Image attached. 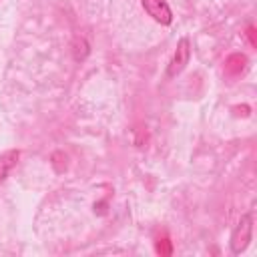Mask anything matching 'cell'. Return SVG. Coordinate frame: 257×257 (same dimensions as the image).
Wrapping results in <instances>:
<instances>
[{"label":"cell","mask_w":257,"mask_h":257,"mask_svg":"<svg viewBox=\"0 0 257 257\" xmlns=\"http://www.w3.org/2000/svg\"><path fill=\"white\" fill-rule=\"evenodd\" d=\"M251 241H253V215L245 213V215H241V219L237 221V225L231 233V239H229L231 253L241 255L243 251H247Z\"/></svg>","instance_id":"obj_1"},{"label":"cell","mask_w":257,"mask_h":257,"mask_svg":"<svg viewBox=\"0 0 257 257\" xmlns=\"http://www.w3.org/2000/svg\"><path fill=\"white\" fill-rule=\"evenodd\" d=\"M189 60H191V42H189V38L183 36L177 42V48L167 64V78H175L177 74H181L185 70V66L189 64Z\"/></svg>","instance_id":"obj_2"},{"label":"cell","mask_w":257,"mask_h":257,"mask_svg":"<svg viewBox=\"0 0 257 257\" xmlns=\"http://www.w3.org/2000/svg\"><path fill=\"white\" fill-rule=\"evenodd\" d=\"M141 6L155 22L163 26H169L173 22V10L167 4V0H141Z\"/></svg>","instance_id":"obj_3"},{"label":"cell","mask_w":257,"mask_h":257,"mask_svg":"<svg viewBox=\"0 0 257 257\" xmlns=\"http://www.w3.org/2000/svg\"><path fill=\"white\" fill-rule=\"evenodd\" d=\"M18 157H20V151L18 149H8V151L0 153V185L4 183V179L8 177V173L16 167Z\"/></svg>","instance_id":"obj_4"}]
</instances>
